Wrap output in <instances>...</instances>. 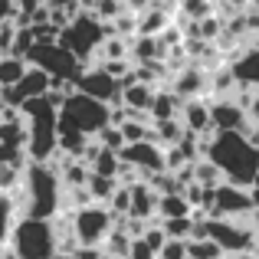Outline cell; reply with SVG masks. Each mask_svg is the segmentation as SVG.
<instances>
[{"label": "cell", "instance_id": "6da1fadb", "mask_svg": "<svg viewBox=\"0 0 259 259\" xmlns=\"http://www.w3.org/2000/svg\"><path fill=\"white\" fill-rule=\"evenodd\" d=\"M203 158L220 171L223 184L240 190H253L256 184V167H259V151L253 141H246L243 135H203L200 138Z\"/></svg>", "mask_w": 259, "mask_h": 259}, {"label": "cell", "instance_id": "7a4b0ae2", "mask_svg": "<svg viewBox=\"0 0 259 259\" xmlns=\"http://www.w3.org/2000/svg\"><path fill=\"white\" fill-rule=\"evenodd\" d=\"M59 194H63L59 177L46 164H30V161H26L23 177H20V187L13 190V194H7V197H10L17 217L50 223L53 217L59 213Z\"/></svg>", "mask_w": 259, "mask_h": 259}, {"label": "cell", "instance_id": "3957f363", "mask_svg": "<svg viewBox=\"0 0 259 259\" xmlns=\"http://www.w3.org/2000/svg\"><path fill=\"white\" fill-rule=\"evenodd\" d=\"M105 36H112V26L99 23L92 13H79L76 20H69V26H63L56 36V46L63 53H69L82 69H92L95 56H99V46L105 43Z\"/></svg>", "mask_w": 259, "mask_h": 259}, {"label": "cell", "instance_id": "277c9868", "mask_svg": "<svg viewBox=\"0 0 259 259\" xmlns=\"http://www.w3.org/2000/svg\"><path fill=\"white\" fill-rule=\"evenodd\" d=\"M17 259H53L56 256V236H53V227L46 220H26L20 217L13 223L10 243H7Z\"/></svg>", "mask_w": 259, "mask_h": 259}, {"label": "cell", "instance_id": "5b68a950", "mask_svg": "<svg viewBox=\"0 0 259 259\" xmlns=\"http://www.w3.org/2000/svg\"><path fill=\"white\" fill-rule=\"evenodd\" d=\"M112 230H115V220L108 213V207L89 203V207L72 213V240L79 243V249H102V243L108 240Z\"/></svg>", "mask_w": 259, "mask_h": 259}, {"label": "cell", "instance_id": "8992f818", "mask_svg": "<svg viewBox=\"0 0 259 259\" xmlns=\"http://www.w3.org/2000/svg\"><path fill=\"white\" fill-rule=\"evenodd\" d=\"M246 213H256L253 190H240V187H230V184L213 187V203H210L207 220H240Z\"/></svg>", "mask_w": 259, "mask_h": 259}, {"label": "cell", "instance_id": "52a82bcc", "mask_svg": "<svg viewBox=\"0 0 259 259\" xmlns=\"http://www.w3.org/2000/svg\"><path fill=\"white\" fill-rule=\"evenodd\" d=\"M167 92L177 102H194V99H207V72L197 69V66H184L171 76Z\"/></svg>", "mask_w": 259, "mask_h": 259}, {"label": "cell", "instance_id": "ba28073f", "mask_svg": "<svg viewBox=\"0 0 259 259\" xmlns=\"http://www.w3.org/2000/svg\"><path fill=\"white\" fill-rule=\"evenodd\" d=\"M158 213V194L148 184H135L128 187V213L125 220H138V223H151Z\"/></svg>", "mask_w": 259, "mask_h": 259}, {"label": "cell", "instance_id": "9c48e42d", "mask_svg": "<svg viewBox=\"0 0 259 259\" xmlns=\"http://www.w3.org/2000/svg\"><path fill=\"white\" fill-rule=\"evenodd\" d=\"M181 128L187 135H210V121H207V99H194V102H181V115H177Z\"/></svg>", "mask_w": 259, "mask_h": 259}, {"label": "cell", "instance_id": "30bf717a", "mask_svg": "<svg viewBox=\"0 0 259 259\" xmlns=\"http://www.w3.org/2000/svg\"><path fill=\"white\" fill-rule=\"evenodd\" d=\"M177 115H181V102H177L167 89H154L151 108H148V121H151V125H161V121H177Z\"/></svg>", "mask_w": 259, "mask_h": 259}, {"label": "cell", "instance_id": "8fae6325", "mask_svg": "<svg viewBox=\"0 0 259 259\" xmlns=\"http://www.w3.org/2000/svg\"><path fill=\"white\" fill-rule=\"evenodd\" d=\"M151 99H154V89H151V85L135 82V85L121 89V105H125L128 112H135V115H148V108H151Z\"/></svg>", "mask_w": 259, "mask_h": 259}, {"label": "cell", "instance_id": "7c38bea8", "mask_svg": "<svg viewBox=\"0 0 259 259\" xmlns=\"http://www.w3.org/2000/svg\"><path fill=\"white\" fill-rule=\"evenodd\" d=\"M115 187H118L115 181H108V177H95V174H89V181H85V194H89V200L99 203V207H105V203L112 200Z\"/></svg>", "mask_w": 259, "mask_h": 259}, {"label": "cell", "instance_id": "4fadbf2b", "mask_svg": "<svg viewBox=\"0 0 259 259\" xmlns=\"http://www.w3.org/2000/svg\"><path fill=\"white\" fill-rule=\"evenodd\" d=\"M181 217H190V207L184 203L181 194L158 197V213H154V220H181Z\"/></svg>", "mask_w": 259, "mask_h": 259}, {"label": "cell", "instance_id": "5bb4252c", "mask_svg": "<svg viewBox=\"0 0 259 259\" xmlns=\"http://www.w3.org/2000/svg\"><path fill=\"white\" fill-rule=\"evenodd\" d=\"M164 240H174V243H187L194 236V220L190 217H181V220H158Z\"/></svg>", "mask_w": 259, "mask_h": 259}, {"label": "cell", "instance_id": "9a60e30c", "mask_svg": "<svg viewBox=\"0 0 259 259\" xmlns=\"http://www.w3.org/2000/svg\"><path fill=\"white\" fill-rule=\"evenodd\" d=\"M0 145L23 151V145H26V125H23V118H17V121H0Z\"/></svg>", "mask_w": 259, "mask_h": 259}, {"label": "cell", "instance_id": "2e32d148", "mask_svg": "<svg viewBox=\"0 0 259 259\" xmlns=\"http://www.w3.org/2000/svg\"><path fill=\"white\" fill-rule=\"evenodd\" d=\"M85 167H89V174H95V177H108V181H115V174H118V158H115L112 151H102V148H99V154H95Z\"/></svg>", "mask_w": 259, "mask_h": 259}, {"label": "cell", "instance_id": "e0dca14e", "mask_svg": "<svg viewBox=\"0 0 259 259\" xmlns=\"http://www.w3.org/2000/svg\"><path fill=\"white\" fill-rule=\"evenodd\" d=\"M194 184H200L203 190H213V187H220L223 184V177H220V171H217L213 164H210L207 158H200V161H194Z\"/></svg>", "mask_w": 259, "mask_h": 259}, {"label": "cell", "instance_id": "ac0fdd59", "mask_svg": "<svg viewBox=\"0 0 259 259\" xmlns=\"http://www.w3.org/2000/svg\"><path fill=\"white\" fill-rule=\"evenodd\" d=\"M17 210H13L10 197L0 194V249H7V243H10V233H13V223H17Z\"/></svg>", "mask_w": 259, "mask_h": 259}, {"label": "cell", "instance_id": "d6986e66", "mask_svg": "<svg viewBox=\"0 0 259 259\" xmlns=\"http://www.w3.org/2000/svg\"><path fill=\"white\" fill-rule=\"evenodd\" d=\"M184 253H187V259H227L210 240H203V236L187 240V243H184Z\"/></svg>", "mask_w": 259, "mask_h": 259}, {"label": "cell", "instance_id": "ffe728a7", "mask_svg": "<svg viewBox=\"0 0 259 259\" xmlns=\"http://www.w3.org/2000/svg\"><path fill=\"white\" fill-rule=\"evenodd\" d=\"M13 13H17V4H10V0H0V26L10 23Z\"/></svg>", "mask_w": 259, "mask_h": 259}, {"label": "cell", "instance_id": "44dd1931", "mask_svg": "<svg viewBox=\"0 0 259 259\" xmlns=\"http://www.w3.org/2000/svg\"><path fill=\"white\" fill-rule=\"evenodd\" d=\"M53 259H76V256H53Z\"/></svg>", "mask_w": 259, "mask_h": 259}, {"label": "cell", "instance_id": "7402d4cb", "mask_svg": "<svg viewBox=\"0 0 259 259\" xmlns=\"http://www.w3.org/2000/svg\"><path fill=\"white\" fill-rule=\"evenodd\" d=\"M233 259H256V256H233Z\"/></svg>", "mask_w": 259, "mask_h": 259}, {"label": "cell", "instance_id": "603a6c76", "mask_svg": "<svg viewBox=\"0 0 259 259\" xmlns=\"http://www.w3.org/2000/svg\"><path fill=\"white\" fill-rule=\"evenodd\" d=\"M0 108H4V105H0Z\"/></svg>", "mask_w": 259, "mask_h": 259}]
</instances>
